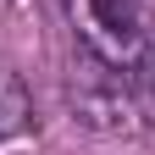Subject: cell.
Segmentation results:
<instances>
[{"instance_id": "obj_1", "label": "cell", "mask_w": 155, "mask_h": 155, "mask_svg": "<svg viewBox=\"0 0 155 155\" xmlns=\"http://www.w3.org/2000/svg\"><path fill=\"white\" fill-rule=\"evenodd\" d=\"M72 28L83 39V55L111 72H139L144 61V28L133 0H72Z\"/></svg>"}, {"instance_id": "obj_2", "label": "cell", "mask_w": 155, "mask_h": 155, "mask_svg": "<svg viewBox=\"0 0 155 155\" xmlns=\"http://www.w3.org/2000/svg\"><path fill=\"white\" fill-rule=\"evenodd\" d=\"M28 116H33V100H28L22 78L0 72V139H11V133H22V127H28Z\"/></svg>"}, {"instance_id": "obj_3", "label": "cell", "mask_w": 155, "mask_h": 155, "mask_svg": "<svg viewBox=\"0 0 155 155\" xmlns=\"http://www.w3.org/2000/svg\"><path fill=\"white\" fill-rule=\"evenodd\" d=\"M133 100H139L144 122H150V133H155V50H144L139 72H133Z\"/></svg>"}]
</instances>
